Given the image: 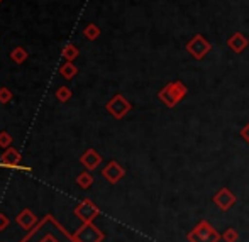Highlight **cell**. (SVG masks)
<instances>
[{
	"mask_svg": "<svg viewBox=\"0 0 249 242\" xmlns=\"http://www.w3.org/2000/svg\"><path fill=\"white\" fill-rule=\"evenodd\" d=\"M27 58H29V54H27V51L22 46H16L10 51V59H12L16 65H22Z\"/></svg>",
	"mask_w": 249,
	"mask_h": 242,
	"instance_id": "4fadbf2b",
	"label": "cell"
},
{
	"mask_svg": "<svg viewBox=\"0 0 249 242\" xmlns=\"http://www.w3.org/2000/svg\"><path fill=\"white\" fill-rule=\"evenodd\" d=\"M0 3H2V0H0Z\"/></svg>",
	"mask_w": 249,
	"mask_h": 242,
	"instance_id": "cb8c5ba5",
	"label": "cell"
},
{
	"mask_svg": "<svg viewBox=\"0 0 249 242\" xmlns=\"http://www.w3.org/2000/svg\"><path fill=\"white\" fill-rule=\"evenodd\" d=\"M80 163L83 164V168H85L87 171H93V170H97L99 164L102 163V156L95 149H87L85 153L82 154V157H80Z\"/></svg>",
	"mask_w": 249,
	"mask_h": 242,
	"instance_id": "9c48e42d",
	"label": "cell"
},
{
	"mask_svg": "<svg viewBox=\"0 0 249 242\" xmlns=\"http://www.w3.org/2000/svg\"><path fill=\"white\" fill-rule=\"evenodd\" d=\"M78 54H80L78 48H76L75 44H71V43H68L65 48L61 49V56H63V59H65V61H75V59L78 58Z\"/></svg>",
	"mask_w": 249,
	"mask_h": 242,
	"instance_id": "5bb4252c",
	"label": "cell"
},
{
	"mask_svg": "<svg viewBox=\"0 0 249 242\" xmlns=\"http://www.w3.org/2000/svg\"><path fill=\"white\" fill-rule=\"evenodd\" d=\"M76 183H78L80 188H83V190H87V188H90L93 185V176L90 174V171H83V173L78 174V178H76Z\"/></svg>",
	"mask_w": 249,
	"mask_h": 242,
	"instance_id": "2e32d148",
	"label": "cell"
},
{
	"mask_svg": "<svg viewBox=\"0 0 249 242\" xmlns=\"http://www.w3.org/2000/svg\"><path fill=\"white\" fill-rule=\"evenodd\" d=\"M212 200H213V203H215L217 208L222 210V212H227L229 208H232L237 198H236V195L229 190V188L224 187V188H220L215 195H213Z\"/></svg>",
	"mask_w": 249,
	"mask_h": 242,
	"instance_id": "8992f818",
	"label": "cell"
},
{
	"mask_svg": "<svg viewBox=\"0 0 249 242\" xmlns=\"http://www.w3.org/2000/svg\"><path fill=\"white\" fill-rule=\"evenodd\" d=\"M20 153L17 149H14V147H7L5 153L2 154V157H0V161L3 163V166L5 168H14V170H20V171H31V168L27 166H20Z\"/></svg>",
	"mask_w": 249,
	"mask_h": 242,
	"instance_id": "ba28073f",
	"label": "cell"
},
{
	"mask_svg": "<svg viewBox=\"0 0 249 242\" xmlns=\"http://www.w3.org/2000/svg\"><path fill=\"white\" fill-rule=\"evenodd\" d=\"M222 241L224 242H237L239 241V232H237L236 229H232V227H229V229H226V232L222 234Z\"/></svg>",
	"mask_w": 249,
	"mask_h": 242,
	"instance_id": "d6986e66",
	"label": "cell"
},
{
	"mask_svg": "<svg viewBox=\"0 0 249 242\" xmlns=\"http://www.w3.org/2000/svg\"><path fill=\"white\" fill-rule=\"evenodd\" d=\"M102 176H104L108 183L115 185L125 176V170L117 163V161H110V163L102 170Z\"/></svg>",
	"mask_w": 249,
	"mask_h": 242,
	"instance_id": "52a82bcc",
	"label": "cell"
},
{
	"mask_svg": "<svg viewBox=\"0 0 249 242\" xmlns=\"http://www.w3.org/2000/svg\"><path fill=\"white\" fill-rule=\"evenodd\" d=\"M76 239H78V242H100L104 239V234H102L99 229H95L93 225L87 224V225L80 230V234H76Z\"/></svg>",
	"mask_w": 249,
	"mask_h": 242,
	"instance_id": "30bf717a",
	"label": "cell"
},
{
	"mask_svg": "<svg viewBox=\"0 0 249 242\" xmlns=\"http://www.w3.org/2000/svg\"><path fill=\"white\" fill-rule=\"evenodd\" d=\"M10 144H12V136L7 131H2L0 132V147L7 149V147H10Z\"/></svg>",
	"mask_w": 249,
	"mask_h": 242,
	"instance_id": "44dd1931",
	"label": "cell"
},
{
	"mask_svg": "<svg viewBox=\"0 0 249 242\" xmlns=\"http://www.w3.org/2000/svg\"><path fill=\"white\" fill-rule=\"evenodd\" d=\"M185 49H187V52L192 58L200 61V59H203L212 51V44H210V41H207L202 34H195V36L185 44Z\"/></svg>",
	"mask_w": 249,
	"mask_h": 242,
	"instance_id": "3957f363",
	"label": "cell"
},
{
	"mask_svg": "<svg viewBox=\"0 0 249 242\" xmlns=\"http://www.w3.org/2000/svg\"><path fill=\"white\" fill-rule=\"evenodd\" d=\"M131 108H132L131 102H129L124 95H121V93L114 95V97L110 98V100L107 102V112L112 115V117L117 119V121L124 119L125 115L131 112Z\"/></svg>",
	"mask_w": 249,
	"mask_h": 242,
	"instance_id": "277c9868",
	"label": "cell"
},
{
	"mask_svg": "<svg viewBox=\"0 0 249 242\" xmlns=\"http://www.w3.org/2000/svg\"><path fill=\"white\" fill-rule=\"evenodd\" d=\"M220 239H222V236L207 220H200L197 225L187 234L188 242H219Z\"/></svg>",
	"mask_w": 249,
	"mask_h": 242,
	"instance_id": "7a4b0ae2",
	"label": "cell"
},
{
	"mask_svg": "<svg viewBox=\"0 0 249 242\" xmlns=\"http://www.w3.org/2000/svg\"><path fill=\"white\" fill-rule=\"evenodd\" d=\"M12 92L7 86H0V104H9L12 100Z\"/></svg>",
	"mask_w": 249,
	"mask_h": 242,
	"instance_id": "ffe728a7",
	"label": "cell"
},
{
	"mask_svg": "<svg viewBox=\"0 0 249 242\" xmlns=\"http://www.w3.org/2000/svg\"><path fill=\"white\" fill-rule=\"evenodd\" d=\"M7 225H9V219L3 213H0V230H5Z\"/></svg>",
	"mask_w": 249,
	"mask_h": 242,
	"instance_id": "603a6c76",
	"label": "cell"
},
{
	"mask_svg": "<svg viewBox=\"0 0 249 242\" xmlns=\"http://www.w3.org/2000/svg\"><path fill=\"white\" fill-rule=\"evenodd\" d=\"M227 46H229L231 51L236 52V54H241V52L249 46V41L243 33H234L232 36L227 39Z\"/></svg>",
	"mask_w": 249,
	"mask_h": 242,
	"instance_id": "8fae6325",
	"label": "cell"
},
{
	"mask_svg": "<svg viewBox=\"0 0 249 242\" xmlns=\"http://www.w3.org/2000/svg\"><path fill=\"white\" fill-rule=\"evenodd\" d=\"M75 213H76V215H78L80 219H82L85 224H90V222H92V220L95 219V217L100 213V208L95 205V203L92 202V200L87 198V200H83V202L80 203L78 207H76V208H75Z\"/></svg>",
	"mask_w": 249,
	"mask_h": 242,
	"instance_id": "5b68a950",
	"label": "cell"
},
{
	"mask_svg": "<svg viewBox=\"0 0 249 242\" xmlns=\"http://www.w3.org/2000/svg\"><path fill=\"white\" fill-rule=\"evenodd\" d=\"M83 36H85L89 41L99 39V36H100V27L97 26V24H89V26H87L85 29H83Z\"/></svg>",
	"mask_w": 249,
	"mask_h": 242,
	"instance_id": "e0dca14e",
	"label": "cell"
},
{
	"mask_svg": "<svg viewBox=\"0 0 249 242\" xmlns=\"http://www.w3.org/2000/svg\"><path fill=\"white\" fill-rule=\"evenodd\" d=\"M54 95H56V98H58L59 102H61V104H65V102H68L70 98H71L73 93H71V90H70L68 86H59V88L56 90Z\"/></svg>",
	"mask_w": 249,
	"mask_h": 242,
	"instance_id": "ac0fdd59",
	"label": "cell"
},
{
	"mask_svg": "<svg viewBox=\"0 0 249 242\" xmlns=\"http://www.w3.org/2000/svg\"><path fill=\"white\" fill-rule=\"evenodd\" d=\"M17 224H19L22 229H31V227L36 224V215H34L29 208H24L22 212L17 215Z\"/></svg>",
	"mask_w": 249,
	"mask_h": 242,
	"instance_id": "7c38bea8",
	"label": "cell"
},
{
	"mask_svg": "<svg viewBox=\"0 0 249 242\" xmlns=\"http://www.w3.org/2000/svg\"><path fill=\"white\" fill-rule=\"evenodd\" d=\"M187 93H188V88L183 82H171L160 90L158 98H160L168 108H173L187 97Z\"/></svg>",
	"mask_w": 249,
	"mask_h": 242,
	"instance_id": "6da1fadb",
	"label": "cell"
},
{
	"mask_svg": "<svg viewBox=\"0 0 249 242\" xmlns=\"http://www.w3.org/2000/svg\"><path fill=\"white\" fill-rule=\"evenodd\" d=\"M59 73H61V76H65L66 80H71V78H75V76H76L78 68L73 65V61H65L61 65V68H59Z\"/></svg>",
	"mask_w": 249,
	"mask_h": 242,
	"instance_id": "9a60e30c",
	"label": "cell"
},
{
	"mask_svg": "<svg viewBox=\"0 0 249 242\" xmlns=\"http://www.w3.org/2000/svg\"><path fill=\"white\" fill-rule=\"evenodd\" d=\"M241 138H243L244 141H246L248 144H249V122H248L246 125H244L243 129H241Z\"/></svg>",
	"mask_w": 249,
	"mask_h": 242,
	"instance_id": "7402d4cb",
	"label": "cell"
}]
</instances>
